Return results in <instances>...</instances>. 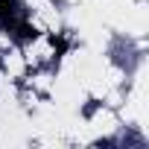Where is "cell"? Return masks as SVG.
<instances>
[{
	"mask_svg": "<svg viewBox=\"0 0 149 149\" xmlns=\"http://www.w3.org/2000/svg\"><path fill=\"white\" fill-rule=\"evenodd\" d=\"M0 26H3L18 44H26V41L38 38V29L26 21V12L21 9L18 0H0Z\"/></svg>",
	"mask_w": 149,
	"mask_h": 149,
	"instance_id": "1",
	"label": "cell"
},
{
	"mask_svg": "<svg viewBox=\"0 0 149 149\" xmlns=\"http://www.w3.org/2000/svg\"><path fill=\"white\" fill-rule=\"evenodd\" d=\"M50 44H53V47H56V56H61V53H64V50H67V41H64V38H61V35H50Z\"/></svg>",
	"mask_w": 149,
	"mask_h": 149,
	"instance_id": "2",
	"label": "cell"
}]
</instances>
